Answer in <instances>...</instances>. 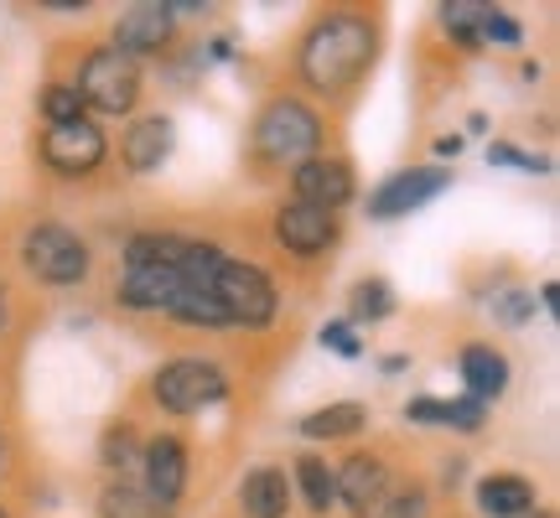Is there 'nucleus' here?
I'll list each match as a JSON object with an SVG mask.
<instances>
[{
	"label": "nucleus",
	"instance_id": "obj_18",
	"mask_svg": "<svg viewBox=\"0 0 560 518\" xmlns=\"http://www.w3.org/2000/svg\"><path fill=\"white\" fill-rule=\"evenodd\" d=\"M529 508H535V487H529V478L493 472V478L478 482V514L482 518H524Z\"/></svg>",
	"mask_w": 560,
	"mask_h": 518
},
{
	"label": "nucleus",
	"instance_id": "obj_23",
	"mask_svg": "<svg viewBox=\"0 0 560 518\" xmlns=\"http://www.w3.org/2000/svg\"><path fill=\"white\" fill-rule=\"evenodd\" d=\"M177 234H161V228H145V234H136V239L125 244V270H145V264H177L182 255Z\"/></svg>",
	"mask_w": 560,
	"mask_h": 518
},
{
	"label": "nucleus",
	"instance_id": "obj_39",
	"mask_svg": "<svg viewBox=\"0 0 560 518\" xmlns=\"http://www.w3.org/2000/svg\"><path fill=\"white\" fill-rule=\"evenodd\" d=\"M11 321V301H5V285H0V327Z\"/></svg>",
	"mask_w": 560,
	"mask_h": 518
},
{
	"label": "nucleus",
	"instance_id": "obj_3",
	"mask_svg": "<svg viewBox=\"0 0 560 518\" xmlns=\"http://www.w3.org/2000/svg\"><path fill=\"white\" fill-rule=\"evenodd\" d=\"M151 399L166 415H198V410H213L229 399V374L208 358H172L156 368Z\"/></svg>",
	"mask_w": 560,
	"mask_h": 518
},
{
	"label": "nucleus",
	"instance_id": "obj_15",
	"mask_svg": "<svg viewBox=\"0 0 560 518\" xmlns=\"http://www.w3.org/2000/svg\"><path fill=\"white\" fill-rule=\"evenodd\" d=\"M182 280H177V264H145V270H125L115 296H120L125 311H166L177 301Z\"/></svg>",
	"mask_w": 560,
	"mask_h": 518
},
{
	"label": "nucleus",
	"instance_id": "obj_33",
	"mask_svg": "<svg viewBox=\"0 0 560 518\" xmlns=\"http://www.w3.org/2000/svg\"><path fill=\"white\" fill-rule=\"evenodd\" d=\"M488 42H499V47H520L524 26L514 16H503V11H488V16H482V47H488Z\"/></svg>",
	"mask_w": 560,
	"mask_h": 518
},
{
	"label": "nucleus",
	"instance_id": "obj_41",
	"mask_svg": "<svg viewBox=\"0 0 560 518\" xmlns=\"http://www.w3.org/2000/svg\"><path fill=\"white\" fill-rule=\"evenodd\" d=\"M0 518H5V508H0Z\"/></svg>",
	"mask_w": 560,
	"mask_h": 518
},
{
	"label": "nucleus",
	"instance_id": "obj_27",
	"mask_svg": "<svg viewBox=\"0 0 560 518\" xmlns=\"http://www.w3.org/2000/svg\"><path fill=\"white\" fill-rule=\"evenodd\" d=\"M42 120L79 125V120H89V104H83V94L73 83H47V89H42Z\"/></svg>",
	"mask_w": 560,
	"mask_h": 518
},
{
	"label": "nucleus",
	"instance_id": "obj_28",
	"mask_svg": "<svg viewBox=\"0 0 560 518\" xmlns=\"http://www.w3.org/2000/svg\"><path fill=\"white\" fill-rule=\"evenodd\" d=\"M425 508H431L425 487H420V482H405V487H395V493H384V503L374 508V514L380 518H425Z\"/></svg>",
	"mask_w": 560,
	"mask_h": 518
},
{
	"label": "nucleus",
	"instance_id": "obj_36",
	"mask_svg": "<svg viewBox=\"0 0 560 518\" xmlns=\"http://www.w3.org/2000/svg\"><path fill=\"white\" fill-rule=\"evenodd\" d=\"M229 58H234V42H229V37L208 42V62H229Z\"/></svg>",
	"mask_w": 560,
	"mask_h": 518
},
{
	"label": "nucleus",
	"instance_id": "obj_7",
	"mask_svg": "<svg viewBox=\"0 0 560 518\" xmlns=\"http://www.w3.org/2000/svg\"><path fill=\"white\" fill-rule=\"evenodd\" d=\"M446 187H452V172H441V166H405V172L384 177L380 187L369 192V219L389 223V219H405V213H420V208L436 202Z\"/></svg>",
	"mask_w": 560,
	"mask_h": 518
},
{
	"label": "nucleus",
	"instance_id": "obj_26",
	"mask_svg": "<svg viewBox=\"0 0 560 518\" xmlns=\"http://www.w3.org/2000/svg\"><path fill=\"white\" fill-rule=\"evenodd\" d=\"M100 461L109 472H120V478L140 461V440H136V425H130V420H115L100 436Z\"/></svg>",
	"mask_w": 560,
	"mask_h": 518
},
{
	"label": "nucleus",
	"instance_id": "obj_4",
	"mask_svg": "<svg viewBox=\"0 0 560 518\" xmlns=\"http://www.w3.org/2000/svg\"><path fill=\"white\" fill-rule=\"evenodd\" d=\"M208 291L219 296V306L229 311L234 327H265V321H276L280 311V296H276V280L265 275L260 264H244V259H229L213 270L208 280Z\"/></svg>",
	"mask_w": 560,
	"mask_h": 518
},
{
	"label": "nucleus",
	"instance_id": "obj_21",
	"mask_svg": "<svg viewBox=\"0 0 560 518\" xmlns=\"http://www.w3.org/2000/svg\"><path fill=\"white\" fill-rule=\"evenodd\" d=\"M166 317L182 321V327H234V321H229V311L219 306V296H213V291H187V285H182L177 301L166 306Z\"/></svg>",
	"mask_w": 560,
	"mask_h": 518
},
{
	"label": "nucleus",
	"instance_id": "obj_6",
	"mask_svg": "<svg viewBox=\"0 0 560 518\" xmlns=\"http://www.w3.org/2000/svg\"><path fill=\"white\" fill-rule=\"evenodd\" d=\"M73 89H79L83 104L100 109V115H130L140 99V68L125 58V52H115V47H94V52L83 58Z\"/></svg>",
	"mask_w": 560,
	"mask_h": 518
},
{
	"label": "nucleus",
	"instance_id": "obj_37",
	"mask_svg": "<svg viewBox=\"0 0 560 518\" xmlns=\"http://www.w3.org/2000/svg\"><path fill=\"white\" fill-rule=\"evenodd\" d=\"M436 156H462V136H441L436 140Z\"/></svg>",
	"mask_w": 560,
	"mask_h": 518
},
{
	"label": "nucleus",
	"instance_id": "obj_31",
	"mask_svg": "<svg viewBox=\"0 0 560 518\" xmlns=\"http://www.w3.org/2000/svg\"><path fill=\"white\" fill-rule=\"evenodd\" d=\"M535 291H503V296H493V317L503 321V327H524V321L535 317Z\"/></svg>",
	"mask_w": 560,
	"mask_h": 518
},
{
	"label": "nucleus",
	"instance_id": "obj_24",
	"mask_svg": "<svg viewBox=\"0 0 560 518\" xmlns=\"http://www.w3.org/2000/svg\"><path fill=\"white\" fill-rule=\"evenodd\" d=\"M488 11H493V5H482V0H452V5H441V26H446L467 52H482V16H488Z\"/></svg>",
	"mask_w": 560,
	"mask_h": 518
},
{
	"label": "nucleus",
	"instance_id": "obj_29",
	"mask_svg": "<svg viewBox=\"0 0 560 518\" xmlns=\"http://www.w3.org/2000/svg\"><path fill=\"white\" fill-rule=\"evenodd\" d=\"M482 420H488V404L472 399V395H462V399H446L441 425H452V431H462V436H472V431H482Z\"/></svg>",
	"mask_w": 560,
	"mask_h": 518
},
{
	"label": "nucleus",
	"instance_id": "obj_19",
	"mask_svg": "<svg viewBox=\"0 0 560 518\" xmlns=\"http://www.w3.org/2000/svg\"><path fill=\"white\" fill-rule=\"evenodd\" d=\"M363 425H369V410H363L359 399H338V404H322V410H312L296 431L306 440H342V436H359Z\"/></svg>",
	"mask_w": 560,
	"mask_h": 518
},
{
	"label": "nucleus",
	"instance_id": "obj_20",
	"mask_svg": "<svg viewBox=\"0 0 560 518\" xmlns=\"http://www.w3.org/2000/svg\"><path fill=\"white\" fill-rule=\"evenodd\" d=\"M100 518H172V508L151 503L145 487H136L130 478H120L100 493Z\"/></svg>",
	"mask_w": 560,
	"mask_h": 518
},
{
	"label": "nucleus",
	"instance_id": "obj_40",
	"mask_svg": "<svg viewBox=\"0 0 560 518\" xmlns=\"http://www.w3.org/2000/svg\"><path fill=\"white\" fill-rule=\"evenodd\" d=\"M524 518H550V514H545V508H529V514H524Z\"/></svg>",
	"mask_w": 560,
	"mask_h": 518
},
{
	"label": "nucleus",
	"instance_id": "obj_12",
	"mask_svg": "<svg viewBox=\"0 0 560 518\" xmlns=\"http://www.w3.org/2000/svg\"><path fill=\"white\" fill-rule=\"evenodd\" d=\"M140 487L151 493V503L161 508H177L187 493V446L182 436H151L140 446Z\"/></svg>",
	"mask_w": 560,
	"mask_h": 518
},
{
	"label": "nucleus",
	"instance_id": "obj_32",
	"mask_svg": "<svg viewBox=\"0 0 560 518\" xmlns=\"http://www.w3.org/2000/svg\"><path fill=\"white\" fill-rule=\"evenodd\" d=\"M322 348L338 358H363V338L353 332V321H327L322 327Z\"/></svg>",
	"mask_w": 560,
	"mask_h": 518
},
{
	"label": "nucleus",
	"instance_id": "obj_16",
	"mask_svg": "<svg viewBox=\"0 0 560 518\" xmlns=\"http://www.w3.org/2000/svg\"><path fill=\"white\" fill-rule=\"evenodd\" d=\"M240 508H244V518H285V508H291V478H285V467L265 461L255 472H244Z\"/></svg>",
	"mask_w": 560,
	"mask_h": 518
},
{
	"label": "nucleus",
	"instance_id": "obj_8",
	"mask_svg": "<svg viewBox=\"0 0 560 518\" xmlns=\"http://www.w3.org/2000/svg\"><path fill=\"white\" fill-rule=\"evenodd\" d=\"M104 156H109V140L94 120H79V125H47L42 136V161L58 172V177H89L100 172Z\"/></svg>",
	"mask_w": 560,
	"mask_h": 518
},
{
	"label": "nucleus",
	"instance_id": "obj_34",
	"mask_svg": "<svg viewBox=\"0 0 560 518\" xmlns=\"http://www.w3.org/2000/svg\"><path fill=\"white\" fill-rule=\"evenodd\" d=\"M441 415H446V399H431L420 395L405 404V420H416V425H441Z\"/></svg>",
	"mask_w": 560,
	"mask_h": 518
},
{
	"label": "nucleus",
	"instance_id": "obj_38",
	"mask_svg": "<svg viewBox=\"0 0 560 518\" xmlns=\"http://www.w3.org/2000/svg\"><path fill=\"white\" fill-rule=\"evenodd\" d=\"M405 363H410V358H400V353H389V358H384V363H380V368H384V374H400Z\"/></svg>",
	"mask_w": 560,
	"mask_h": 518
},
{
	"label": "nucleus",
	"instance_id": "obj_30",
	"mask_svg": "<svg viewBox=\"0 0 560 518\" xmlns=\"http://www.w3.org/2000/svg\"><path fill=\"white\" fill-rule=\"evenodd\" d=\"M488 166H514V172H529V177H545V172H550L545 156H529V151L509 145V140H493V145H488Z\"/></svg>",
	"mask_w": 560,
	"mask_h": 518
},
{
	"label": "nucleus",
	"instance_id": "obj_2",
	"mask_svg": "<svg viewBox=\"0 0 560 518\" xmlns=\"http://www.w3.org/2000/svg\"><path fill=\"white\" fill-rule=\"evenodd\" d=\"M255 156L265 166H301L317 156L322 145V120L317 109H306L301 99H270L255 120Z\"/></svg>",
	"mask_w": 560,
	"mask_h": 518
},
{
	"label": "nucleus",
	"instance_id": "obj_35",
	"mask_svg": "<svg viewBox=\"0 0 560 518\" xmlns=\"http://www.w3.org/2000/svg\"><path fill=\"white\" fill-rule=\"evenodd\" d=\"M535 301H540V306L550 311V317H560V285H556V280H545V285H540V296H535Z\"/></svg>",
	"mask_w": 560,
	"mask_h": 518
},
{
	"label": "nucleus",
	"instance_id": "obj_10",
	"mask_svg": "<svg viewBox=\"0 0 560 518\" xmlns=\"http://www.w3.org/2000/svg\"><path fill=\"white\" fill-rule=\"evenodd\" d=\"M276 239L285 255L317 259L338 244V213H322V208H306V202L285 198L276 208Z\"/></svg>",
	"mask_w": 560,
	"mask_h": 518
},
{
	"label": "nucleus",
	"instance_id": "obj_17",
	"mask_svg": "<svg viewBox=\"0 0 560 518\" xmlns=\"http://www.w3.org/2000/svg\"><path fill=\"white\" fill-rule=\"evenodd\" d=\"M457 368H462V379H467V395L482 399V404L509 389V358H503L499 348H488V342H467Z\"/></svg>",
	"mask_w": 560,
	"mask_h": 518
},
{
	"label": "nucleus",
	"instance_id": "obj_1",
	"mask_svg": "<svg viewBox=\"0 0 560 518\" xmlns=\"http://www.w3.org/2000/svg\"><path fill=\"white\" fill-rule=\"evenodd\" d=\"M380 58V26L359 11H332L301 37V83L317 94H348Z\"/></svg>",
	"mask_w": 560,
	"mask_h": 518
},
{
	"label": "nucleus",
	"instance_id": "obj_9",
	"mask_svg": "<svg viewBox=\"0 0 560 518\" xmlns=\"http://www.w3.org/2000/svg\"><path fill=\"white\" fill-rule=\"evenodd\" d=\"M172 37H177V11H172L166 0H140V5H130V11L115 21V52H125L130 62L166 52Z\"/></svg>",
	"mask_w": 560,
	"mask_h": 518
},
{
	"label": "nucleus",
	"instance_id": "obj_5",
	"mask_svg": "<svg viewBox=\"0 0 560 518\" xmlns=\"http://www.w3.org/2000/svg\"><path fill=\"white\" fill-rule=\"evenodd\" d=\"M21 264L37 280H47V285H79V280H89V270H94V255H89V244H83L73 228L37 223V228H26V239H21Z\"/></svg>",
	"mask_w": 560,
	"mask_h": 518
},
{
	"label": "nucleus",
	"instance_id": "obj_13",
	"mask_svg": "<svg viewBox=\"0 0 560 518\" xmlns=\"http://www.w3.org/2000/svg\"><path fill=\"white\" fill-rule=\"evenodd\" d=\"M332 487H338V498L348 503V514L369 518L384 503V493H389V467H384L374 451H353V457H342V467L332 472Z\"/></svg>",
	"mask_w": 560,
	"mask_h": 518
},
{
	"label": "nucleus",
	"instance_id": "obj_11",
	"mask_svg": "<svg viewBox=\"0 0 560 518\" xmlns=\"http://www.w3.org/2000/svg\"><path fill=\"white\" fill-rule=\"evenodd\" d=\"M291 198L322 213H338L353 202V166L342 156H312L291 172Z\"/></svg>",
	"mask_w": 560,
	"mask_h": 518
},
{
	"label": "nucleus",
	"instance_id": "obj_25",
	"mask_svg": "<svg viewBox=\"0 0 560 518\" xmlns=\"http://www.w3.org/2000/svg\"><path fill=\"white\" fill-rule=\"evenodd\" d=\"M348 311H353V321H384L389 311H395V291H389V280L363 275L359 285H353V296H348Z\"/></svg>",
	"mask_w": 560,
	"mask_h": 518
},
{
	"label": "nucleus",
	"instance_id": "obj_14",
	"mask_svg": "<svg viewBox=\"0 0 560 518\" xmlns=\"http://www.w3.org/2000/svg\"><path fill=\"white\" fill-rule=\"evenodd\" d=\"M172 145H177V125H172V115H145V120H136L120 136L125 172H130V177H151V172H161L166 156H172Z\"/></svg>",
	"mask_w": 560,
	"mask_h": 518
},
{
	"label": "nucleus",
	"instance_id": "obj_22",
	"mask_svg": "<svg viewBox=\"0 0 560 518\" xmlns=\"http://www.w3.org/2000/svg\"><path fill=\"white\" fill-rule=\"evenodd\" d=\"M296 487H301V498H306V508L312 514H327L332 503H338V487H332V467L322 457H296Z\"/></svg>",
	"mask_w": 560,
	"mask_h": 518
}]
</instances>
